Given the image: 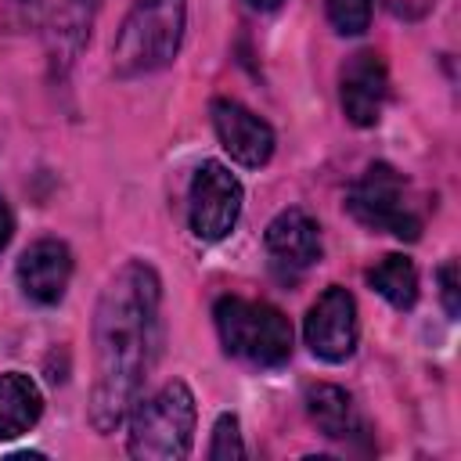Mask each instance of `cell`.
Listing matches in <instances>:
<instances>
[{
  "mask_svg": "<svg viewBox=\"0 0 461 461\" xmlns=\"http://www.w3.org/2000/svg\"><path fill=\"white\" fill-rule=\"evenodd\" d=\"M18 4L54 61L68 65L83 50L97 0H18Z\"/></svg>",
  "mask_w": 461,
  "mask_h": 461,
  "instance_id": "cell-7",
  "label": "cell"
},
{
  "mask_svg": "<svg viewBox=\"0 0 461 461\" xmlns=\"http://www.w3.org/2000/svg\"><path fill=\"white\" fill-rule=\"evenodd\" d=\"M220 342L230 357L259 367H277L292 357V324L270 303H252L241 295H223L212 310Z\"/></svg>",
  "mask_w": 461,
  "mask_h": 461,
  "instance_id": "cell-3",
  "label": "cell"
},
{
  "mask_svg": "<svg viewBox=\"0 0 461 461\" xmlns=\"http://www.w3.org/2000/svg\"><path fill=\"white\" fill-rule=\"evenodd\" d=\"M267 252L281 274H299L321 259V227L303 209H285L267 227Z\"/></svg>",
  "mask_w": 461,
  "mask_h": 461,
  "instance_id": "cell-12",
  "label": "cell"
},
{
  "mask_svg": "<svg viewBox=\"0 0 461 461\" xmlns=\"http://www.w3.org/2000/svg\"><path fill=\"white\" fill-rule=\"evenodd\" d=\"M194 439V396L184 382H166L130 411V454L140 461H176Z\"/></svg>",
  "mask_w": 461,
  "mask_h": 461,
  "instance_id": "cell-4",
  "label": "cell"
},
{
  "mask_svg": "<svg viewBox=\"0 0 461 461\" xmlns=\"http://www.w3.org/2000/svg\"><path fill=\"white\" fill-rule=\"evenodd\" d=\"M439 295H443V306L450 317L461 313V303H457V259H447L439 267Z\"/></svg>",
  "mask_w": 461,
  "mask_h": 461,
  "instance_id": "cell-18",
  "label": "cell"
},
{
  "mask_svg": "<svg viewBox=\"0 0 461 461\" xmlns=\"http://www.w3.org/2000/svg\"><path fill=\"white\" fill-rule=\"evenodd\" d=\"M389 94V72L382 54L375 50H357L346 65H342V79H339V97H342V112L353 126H375L382 115Z\"/></svg>",
  "mask_w": 461,
  "mask_h": 461,
  "instance_id": "cell-9",
  "label": "cell"
},
{
  "mask_svg": "<svg viewBox=\"0 0 461 461\" xmlns=\"http://www.w3.org/2000/svg\"><path fill=\"white\" fill-rule=\"evenodd\" d=\"M346 205L371 230H389L403 241H414L421 234V216L407 202V184L385 162H375L364 169V176L349 187Z\"/></svg>",
  "mask_w": 461,
  "mask_h": 461,
  "instance_id": "cell-5",
  "label": "cell"
},
{
  "mask_svg": "<svg viewBox=\"0 0 461 461\" xmlns=\"http://www.w3.org/2000/svg\"><path fill=\"white\" fill-rule=\"evenodd\" d=\"M158 274L133 259L112 274L97 299L94 313V393H90V425L97 432L119 429L148 378V367L158 349Z\"/></svg>",
  "mask_w": 461,
  "mask_h": 461,
  "instance_id": "cell-1",
  "label": "cell"
},
{
  "mask_svg": "<svg viewBox=\"0 0 461 461\" xmlns=\"http://www.w3.org/2000/svg\"><path fill=\"white\" fill-rule=\"evenodd\" d=\"M306 346L313 357L328 364H342L357 349V303L342 285H331L321 292V299L310 306L303 324Z\"/></svg>",
  "mask_w": 461,
  "mask_h": 461,
  "instance_id": "cell-8",
  "label": "cell"
},
{
  "mask_svg": "<svg viewBox=\"0 0 461 461\" xmlns=\"http://www.w3.org/2000/svg\"><path fill=\"white\" fill-rule=\"evenodd\" d=\"M11 227H14V223H11V209H7V202L0 198V249H4L7 238H11Z\"/></svg>",
  "mask_w": 461,
  "mask_h": 461,
  "instance_id": "cell-19",
  "label": "cell"
},
{
  "mask_svg": "<svg viewBox=\"0 0 461 461\" xmlns=\"http://www.w3.org/2000/svg\"><path fill=\"white\" fill-rule=\"evenodd\" d=\"M306 411L313 418V425L328 436V439H346L360 429V418H357V407H353V396L339 385H310L306 389Z\"/></svg>",
  "mask_w": 461,
  "mask_h": 461,
  "instance_id": "cell-14",
  "label": "cell"
},
{
  "mask_svg": "<svg viewBox=\"0 0 461 461\" xmlns=\"http://www.w3.org/2000/svg\"><path fill=\"white\" fill-rule=\"evenodd\" d=\"M68 277H72V252L58 238L32 241L18 259V288L25 299L40 306L58 303L68 288Z\"/></svg>",
  "mask_w": 461,
  "mask_h": 461,
  "instance_id": "cell-11",
  "label": "cell"
},
{
  "mask_svg": "<svg viewBox=\"0 0 461 461\" xmlns=\"http://www.w3.org/2000/svg\"><path fill=\"white\" fill-rule=\"evenodd\" d=\"M324 11L342 36H360L371 25V0H324Z\"/></svg>",
  "mask_w": 461,
  "mask_h": 461,
  "instance_id": "cell-16",
  "label": "cell"
},
{
  "mask_svg": "<svg viewBox=\"0 0 461 461\" xmlns=\"http://www.w3.org/2000/svg\"><path fill=\"white\" fill-rule=\"evenodd\" d=\"M241 184L223 162H202L187 194V220L198 241H220L241 216Z\"/></svg>",
  "mask_w": 461,
  "mask_h": 461,
  "instance_id": "cell-6",
  "label": "cell"
},
{
  "mask_svg": "<svg viewBox=\"0 0 461 461\" xmlns=\"http://www.w3.org/2000/svg\"><path fill=\"white\" fill-rule=\"evenodd\" d=\"M367 281H371V288H375L385 303H393L396 310H407V306H414V299H418V270H414V263H411L407 256H396V252L382 256V259L367 270Z\"/></svg>",
  "mask_w": 461,
  "mask_h": 461,
  "instance_id": "cell-15",
  "label": "cell"
},
{
  "mask_svg": "<svg viewBox=\"0 0 461 461\" xmlns=\"http://www.w3.org/2000/svg\"><path fill=\"white\" fill-rule=\"evenodd\" d=\"M184 0H133L115 36L112 58L119 76H148L166 68L184 40Z\"/></svg>",
  "mask_w": 461,
  "mask_h": 461,
  "instance_id": "cell-2",
  "label": "cell"
},
{
  "mask_svg": "<svg viewBox=\"0 0 461 461\" xmlns=\"http://www.w3.org/2000/svg\"><path fill=\"white\" fill-rule=\"evenodd\" d=\"M212 126L223 151L241 166H263L274 155V130L256 112H249L230 97L212 101Z\"/></svg>",
  "mask_w": 461,
  "mask_h": 461,
  "instance_id": "cell-10",
  "label": "cell"
},
{
  "mask_svg": "<svg viewBox=\"0 0 461 461\" xmlns=\"http://www.w3.org/2000/svg\"><path fill=\"white\" fill-rule=\"evenodd\" d=\"M209 457L212 461H238V457H245V443H241V432H238V418L234 414H220L216 418Z\"/></svg>",
  "mask_w": 461,
  "mask_h": 461,
  "instance_id": "cell-17",
  "label": "cell"
},
{
  "mask_svg": "<svg viewBox=\"0 0 461 461\" xmlns=\"http://www.w3.org/2000/svg\"><path fill=\"white\" fill-rule=\"evenodd\" d=\"M249 7H256V11H274V7H281V0H249Z\"/></svg>",
  "mask_w": 461,
  "mask_h": 461,
  "instance_id": "cell-20",
  "label": "cell"
},
{
  "mask_svg": "<svg viewBox=\"0 0 461 461\" xmlns=\"http://www.w3.org/2000/svg\"><path fill=\"white\" fill-rule=\"evenodd\" d=\"M43 414V396L36 382L22 371L0 375V439H14L29 432Z\"/></svg>",
  "mask_w": 461,
  "mask_h": 461,
  "instance_id": "cell-13",
  "label": "cell"
}]
</instances>
